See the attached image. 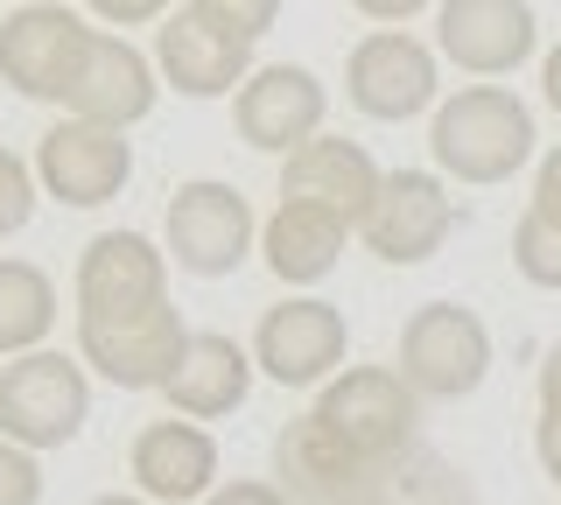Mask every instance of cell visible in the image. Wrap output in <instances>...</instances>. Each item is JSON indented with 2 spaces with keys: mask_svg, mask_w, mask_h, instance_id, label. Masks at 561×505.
I'll return each mask as SVG.
<instances>
[{
  "mask_svg": "<svg viewBox=\"0 0 561 505\" xmlns=\"http://www.w3.org/2000/svg\"><path fill=\"white\" fill-rule=\"evenodd\" d=\"M534 113L505 84H463L428 119V154L456 183H505L534 162Z\"/></svg>",
  "mask_w": 561,
  "mask_h": 505,
  "instance_id": "6da1fadb",
  "label": "cell"
},
{
  "mask_svg": "<svg viewBox=\"0 0 561 505\" xmlns=\"http://www.w3.org/2000/svg\"><path fill=\"white\" fill-rule=\"evenodd\" d=\"M260 246V218L245 204L239 183L218 176H190L169 190V211H162V253L197 282H225V274L245 267V253Z\"/></svg>",
  "mask_w": 561,
  "mask_h": 505,
  "instance_id": "7a4b0ae2",
  "label": "cell"
},
{
  "mask_svg": "<svg viewBox=\"0 0 561 505\" xmlns=\"http://www.w3.org/2000/svg\"><path fill=\"white\" fill-rule=\"evenodd\" d=\"M92 422V379L84 358L64 352H22L0 365V435L22 449H64L78 443V428Z\"/></svg>",
  "mask_w": 561,
  "mask_h": 505,
  "instance_id": "3957f363",
  "label": "cell"
},
{
  "mask_svg": "<svg viewBox=\"0 0 561 505\" xmlns=\"http://www.w3.org/2000/svg\"><path fill=\"white\" fill-rule=\"evenodd\" d=\"M309 414L337 435L358 463H386L408 443H421L414 435L421 428V393L393 372V365H344V372L316 393Z\"/></svg>",
  "mask_w": 561,
  "mask_h": 505,
  "instance_id": "277c9868",
  "label": "cell"
},
{
  "mask_svg": "<svg viewBox=\"0 0 561 505\" xmlns=\"http://www.w3.org/2000/svg\"><path fill=\"white\" fill-rule=\"evenodd\" d=\"M400 379L421 400H470L491 372V330L463 302H421L400 323Z\"/></svg>",
  "mask_w": 561,
  "mask_h": 505,
  "instance_id": "5b68a950",
  "label": "cell"
},
{
  "mask_svg": "<svg viewBox=\"0 0 561 505\" xmlns=\"http://www.w3.org/2000/svg\"><path fill=\"white\" fill-rule=\"evenodd\" d=\"M183 352H190V323L175 302L140 309V317H78V358L99 379H113L119 393H162Z\"/></svg>",
  "mask_w": 561,
  "mask_h": 505,
  "instance_id": "8992f818",
  "label": "cell"
},
{
  "mask_svg": "<svg viewBox=\"0 0 561 505\" xmlns=\"http://www.w3.org/2000/svg\"><path fill=\"white\" fill-rule=\"evenodd\" d=\"M35 183H43V197L70 204V211H99V204H113L134 183V141L119 127L64 113L35 141Z\"/></svg>",
  "mask_w": 561,
  "mask_h": 505,
  "instance_id": "52a82bcc",
  "label": "cell"
},
{
  "mask_svg": "<svg viewBox=\"0 0 561 505\" xmlns=\"http://www.w3.org/2000/svg\"><path fill=\"white\" fill-rule=\"evenodd\" d=\"M344 352H351V323L323 295H288L253 330V365L274 387H330L344 372Z\"/></svg>",
  "mask_w": 561,
  "mask_h": 505,
  "instance_id": "ba28073f",
  "label": "cell"
},
{
  "mask_svg": "<svg viewBox=\"0 0 561 505\" xmlns=\"http://www.w3.org/2000/svg\"><path fill=\"white\" fill-rule=\"evenodd\" d=\"M99 28H84V14H70L64 0H28L0 22V78L22 99H57L70 92L84 49H92Z\"/></svg>",
  "mask_w": 561,
  "mask_h": 505,
  "instance_id": "9c48e42d",
  "label": "cell"
},
{
  "mask_svg": "<svg viewBox=\"0 0 561 505\" xmlns=\"http://www.w3.org/2000/svg\"><path fill=\"white\" fill-rule=\"evenodd\" d=\"M449 232H456V197L443 190L435 169H393V176L379 183L365 225H358V239L386 267H421V260H435Z\"/></svg>",
  "mask_w": 561,
  "mask_h": 505,
  "instance_id": "30bf717a",
  "label": "cell"
},
{
  "mask_svg": "<svg viewBox=\"0 0 561 505\" xmlns=\"http://www.w3.org/2000/svg\"><path fill=\"white\" fill-rule=\"evenodd\" d=\"M443 78H435V49L414 43L408 28H373L344 64V99L365 119H414L443 106Z\"/></svg>",
  "mask_w": 561,
  "mask_h": 505,
  "instance_id": "8fae6325",
  "label": "cell"
},
{
  "mask_svg": "<svg viewBox=\"0 0 561 505\" xmlns=\"http://www.w3.org/2000/svg\"><path fill=\"white\" fill-rule=\"evenodd\" d=\"M323 113H330V92H323V78H316L309 64H260L232 99L239 141L260 148V154H280V162L323 134Z\"/></svg>",
  "mask_w": 561,
  "mask_h": 505,
  "instance_id": "7c38bea8",
  "label": "cell"
},
{
  "mask_svg": "<svg viewBox=\"0 0 561 505\" xmlns=\"http://www.w3.org/2000/svg\"><path fill=\"white\" fill-rule=\"evenodd\" d=\"M435 49L470 78H505L540 49V22L526 0H443L435 8Z\"/></svg>",
  "mask_w": 561,
  "mask_h": 505,
  "instance_id": "4fadbf2b",
  "label": "cell"
},
{
  "mask_svg": "<svg viewBox=\"0 0 561 505\" xmlns=\"http://www.w3.org/2000/svg\"><path fill=\"white\" fill-rule=\"evenodd\" d=\"M154 99H162V71H154L148 49H134L127 36H92V49H84L78 78H70L64 92V113L70 119H99V127H140V119L154 113Z\"/></svg>",
  "mask_w": 561,
  "mask_h": 505,
  "instance_id": "5bb4252c",
  "label": "cell"
},
{
  "mask_svg": "<svg viewBox=\"0 0 561 505\" xmlns=\"http://www.w3.org/2000/svg\"><path fill=\"white\" fill-rule=\"evenodd\" d=\"M169 302V253L140 232H99L78 253V317H140Z\"/></svg>",
  "mask_w": 561,
  "mask_h": 505,
  "instance_id": "9a60e30c",
  "label": "cell"
},
{
  "mask_svg": "<svg viewBox=\"0 0 561 505\" xmlns=\"http://www.w3.org/2000/svg\"><path fill=\"white\" fill-rule=\"evenodd\" d=\"M127 470H134L140 498H154V505H190V498H210V492H218V443H210L204 422L169 414V422H148V428L134 435Z\"/></svg>",
  "mask_w": 561,
  "mask_h": 505,
  "instance_id": "2e32d148",
  "label": "cell"
},
{
  "mask_svg": "<svg viewBox=\"0 0 561 505\" xmlns=\"http://www.w3.org/2000/svg\"><path fill=\"white\" fill-rule=\"evenodd\" d=\"M379 183H386V169L358 141H344V134H316V141H302L288 162H280V197L288 204H323V211H337L351 225H365Z\"/></svg>",
  "mask_w": 561,
  "mask_h": 505,
  "instance_id": "e0dca14e",
  "label": "cell"
},
{
  "mask_svg": "<svg viewBox=\"0 0 561 505\" xmlns=\"http://www.w3.org/2000/svg\"><path fill=\"white\" fill-rule=\"evenodd\" d=\"M154 71L183 99H239V84L253 78V49L218 36V28H204L197 14L183 8L154 28Z\"/></svg>",
  "mask_w": 561,
  "mask_h": 505,
  "instance_id": "ac0fdd59",
  "label": "cell"
},
{
  "mask_svg": "<svg viewBox=\"0 0 561 505\" xmlns=\"http://www.w3.org/2000/svg\"><path fill=\"white\" fill-rule=\"evenodd\" d=\"M253 352L232 344L225 330H190V352L175 365L169 379V408L183 414V422H225L232 408H245V393H253Z\"/></svg>",
  "mask_w": 561,
  "mask_h": 505,
  "instance_id": "d6986e66",
  "label": "cell"
},
{
  "mask_svg": "<svg viewBox=\"0 0 561 505\" xmlns=\"http://www.w3.org/2000/svg\"><path fill=\"white\" fill-rule=\"evenodd\" d=\"M351 232H358V225L337 218V211H323V204H288V197H280L274 218L260 225V260H267L274 282L316 288V282H323V274L344 260Z\"/></svg>",
  "mask_w": 561,
  "mask_h": 505,
  "instance_id": "ffe728a7",
  "label": "cell"
},
{
  "mask_svg": "<svg viewBox=\"0 0 561 505\" xmlns=\"http://www.w3.org/2000/svg\"><path fill=\"white\" fill-rule=\"evenodd\" d=\"M365 470L373 463L351 457L316 414H302V422H288L274 435V478H280V492H288L295 505H344V498H358Z\"/></svg>",
  "mask_w": 561,
  "mask_h": 505,
  "instance_id": "44dd1931",
  "label": "cell"
},
{
  "mask_svg": "<svg viewBox=\"0 0 561 505\" xmlns=\"http://www.w3.org/2000/svg\"><path fill=\"white\" fill-rule=\"evenodd\" d=\"M358 498L365 505H478L463 470H456L449 457H435V449H421V443H408L400 457L365 470Z\"/></svg>",
  "mask_w": 561,
  "mask_h": 505,
  "instance_id": "7402d4cb",
  "label": "cell"
},
{
  "mask_svg": "<svg viewBox=\"0 0 561 505\" xmlns=\"http://www.w3.org/2000/svg\"><path fill=\"white\" fill-rule=\"evenodd\" d=\"M57 330V282L35 260H0V358L43 352Z\"/></svg>",
  "mask_w": 561,
  "mask_h": 505,
  "instance_id": "603a6c76",
  "label": "cell"
},
{
  "mask_svg": "<svg viewBox=\"0 0 561 505\" xmlns=\"http://www.w3.org/2000/svg\"><path fill=\"white\" fill-rule=\"evenodd\" d=\"M513 267H519V282H534V288H561V225L540 218L534 204H526V218L513 225Z\"/></svg>",
  "mask_w": 561,
  "mask_h": 505,
  "instance_id": "cb8c5ba5",
  "label": "cell"
},
{
  "mask_svg": "<svg viewBox=\"0 0 561 505\" xmlns=\"http://www.w3.org/2000/svg\"><path fill=\"white\" fill-rule=\"evenodd\" d=\"M190 14H197L204 28H218V36H232V43L253 49L280 22V0H190Z\"/></svg>",
  "mask_w": 561,
  "mask_h": 505,
  "instance_id": "d4e9b609",
  "label": "cell"
},
{
  "mask_svg": "<svg viewBox=\"0 0 561 505\" xmlns=\"http://www.w3.org/2000/svg\"><path fill=\"white\" fill-rule=\"evenodd\" d=\"M35 197H43L35 162H22L14 148H0V239H14V232L35 218Z\"/></svg>",
  "mask_w": 561,
  "mask_h": 505,
  "instance_id": "484cf974",
  "label": "cell"
},
{
  "mask_svg": "<svg viewBox=\"0 0 561 505\" xmlns=\"http://www.w3.org/2000/svg\"><path fill=\"white\" fill-rule=\"evenodd\" d=\"M0 505H43V463L8 435H0Z\"/></svg>",
  "mask_w": 561,
  "mask_h": 505,
  "instance_id": "4316f807",
  "label": "cell"
},
{
  "mask_svg": "<svg viewBox=\"0 0 561 505\" xmlns=\"http://www.w3.org/2000/svg\"><path fill=\"white\" fill-rule=\"evenodd\" d=\"M99 22L113 28H148V22H169V0H84Z\"/></svg>",
  "mask_w": 561,
  "mask_h": 505,
  "instance_id": "83f0119b",
  "label": "cell"
},
{
  "mask_svg": "<svg viewBox=\"0 0 561 505\" xmlns=\"http://www.w3.org/2000/svg\"><path fill=\"white\" fill-rule=\"evenodd\" d=\"M204 505H295L280 484H267V478H232V484H218Z\"/></svg>",
  "mask_w": 561,
  "mask_h": 505,
  "instance_id": "f1b7e54d",
  "label": "cell"
},
{
  "mask_svg": "<svg viewBox=\"0 0 561 505\" xmlns=\"http://www.w3.org/2000/svg\"><path fill=\"white\" fill-rule=\"evenodd\" d=\"M534 211L561 225V141L540 154V169H534Z\"/></svg>",
  "mask_w": 561,
  "mask_h": 505,
  "instance_id": "f546056e",
  "label": "cell"
},
{
  "mask_svg": "<svg viewBox=\"0 0 561 505\" xmlns=\"http://www.w3.org/2000/svg\"><path fill=\"white\" fill-rule=\"evenodd\" d=\"M540 422H561V344L540 358Z\"/></svg>",
  "mask_w": 561,
  "mask_h": 505,
  "instance_id": "4dcf8cb0",
  "label": "cell"
},
{
  "mask_svg": "<svg viewBox=\"0 0 561 505\" xmlns=\"http://www.w3.org/2000/svg\"><path fill=\"white\" fill-rule=\"evenodd\" d=\"M351 8H358L365 22H386V28H400L408 14H421V8H428V0H351Z\"/></svg>",
  "mask_w": 561,
  "mask_h": 505,
  "instance_id": "1f68e13d",
  "label": "cell"
},
{
  "mask_svg": "<svg viewBox=\"0 0 561 505\" xmlns=\"http://www.w3.org/2000/svg\"><path fill=\"white\" fill-rule=\"evenodd\" d=\"M534 457H540V470L561 484V422H540V428H534Z\"/></svg>",
  "mask_w": 561,
  "mask_h": 505,
  "instance_id": "d6a6232c",
  "label": "cell"
},
{
  "mask_svg": "<svg viewBox=\"0 0 561 505\" xmlns=\"http://www.w3.org/2000/svg\"><path fill=\"white\" fill-rule=\"evenodd\" d=\"M540 92H548V106L561 113V43L548 49V57H540Z\"/></svg>",
  "mask_w": 561,
  "mask_h": 505,
  "instance_id": "836d02e7",
  "label": "cell"
},
{
  "mask_svg": "<svg viewBox=\"0 0 561 505\" xmlns=\"http://www.w3.org/2000/svg\"><path fill=\"white\" fill-rule=\"evenodd\" d=\"M84 505H154V498H127V492H105V498H84Z\"/></svg>",
  "mask_w": 561,
  "mask_h": 505,
  "instance_id": "e575fe53",
  "label": "cell"
},
{
  "mask_svg": "<svg viewBox=\"0 0 561 505\" xmlns=\"http://www.w3.org/2000/svg\"><path fill=\"white\" fill-rule=\"evenodd\" d=\"M344 505H365V498H344Z\"/></svg>",
  "mask_w": 561,
  "mask_h": 505,
  "instance_id": "d590c367",
  "label": "cell"
},
{
  "mask_svg": "<svg viewBox=\"0 0 561 505\" xmlns=\"http://www.w3.org/2000/svg\"><path fill=\"white\" fill-rule=\"evenodd\" d=\"M22 8H28V0H22Z\"/></svg>",
  "mask_w": 561,
  "mask_h": 505,
  "instance_id": "8d00e7d4",
  "label": "cell"
}]
</instances>
